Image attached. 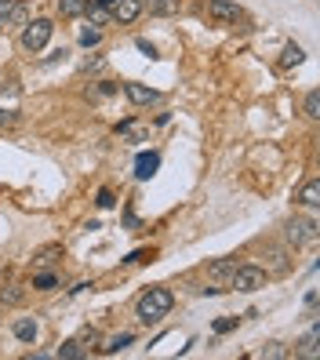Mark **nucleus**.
Segmentation results:
<instances>
[{
    "label": "nucleus",
    "mask_w": 320,
    "mask_h": 360,
    "mask_svg": "<svg viewBox=\"0 0 320 360\" xmlns=\"http://www.w3.org/2000/svg\"><path fill=\"white\" fill-rule=\"evenodd\" d=\"M316 342H320V328L313 324V328H309V335L302 338V356H306V360H313V356H316Z\"/></svg>",
    "instance_id": "obj_18"
},
{
    "label": "nucleus",
    "mask_w": 320,
    "mask_h": 360,
    "mask_svg": "<svg viewBox=\"0 0 320 360\" xmlns=\"http://www.w3.org/2000/svg\"><path fill=\"white\" fill-rule=\"evenodd\" d=\"M51 33H55V22H51V18H33V22H26L23 37H18V44H23L30 55H37L40 48H48Z\"/></svg>",
    "instance_id": "obj_2"
},
{
    "label": "nucleus",
    "mask_w": 320,
    "mask_h": 360,
    "mask_svg": "<svg viewBox=\"0 0 320 360\" xmlns=\"http://www.w3.org/2000/svg\"><path fill=\"white\" fill-rule=\"evenodd\" d=\"M84 15H88V22L91 26H105V22H110V8H105V4H98V0H88V4H84Z\"/></svg>",
    "instance_id": "obj_9"
},
{
    "label": "nucleus",
    "mask_w": 320,
    "mask_h": 360,
    "mask_svg": "<svg viewBox=\"0 0 320 360\" xmlns=\"http://www.w3.org/2000/svg\"><path fill=\"white\" fill-rule=\"evenodd\" d=\"M157 164H160V157H157V153H142V157H139V164H135V175H139V179H149V175L157 172Z\"/></svg>",
    "instance_id": "obj_13"
},
{
    "label": "nucleus",
    "mask_w": 320,
    "mask_h": 360,
    "mask_svg": "<svg viewBox=\"0 0 320 360\" xmlns=\"http://www.w3.org/2000/svg\"><path fill=\"white\" fill-rule=\"evenodd\" d=\"M8 26H26V4H23V0L15 4V11H11V18H8Z\"/></svg>",
    "instance_id": "obj_23"
},
{
    "label": "nucleus",
    "mask_w": 320,
    "mask_h": 360,
    "mask_svg": "<svg viewBox=\"0 0 320 360\" xmlns=\"http://www.w3.org/2000/svg\"><path fill=\"white\" fill-rule=\"evenodd\" d=\"M23 299H26V295H23L18 284H4V288H0V306H18Z\"/></svg>",
    "instance_id": "obj_15"
},
{
    "label": "nucleus",
    "mask_w": 320,
    "mask_h": 360,
    "mask_svg": "<svg viewBox=\"0 0 320 360\" xmlns=\"http://www.w3.org/2000/svg\"><path fill=\"white\" fill-rule=\"evenodd\" d=\"M55 356H58V360H80V356H84V346L77 342V338H70V342H62V346H58Z\"/></svg>",
    "instance_id": "obj_16"
},
{
    "label": "nucleus",
    "mask_w": 320,
    "mask_h": 360,
    "mask_svg": "<svg viewBox=\"0 0 320 360\" xmlns=\"http://www.w3.org/2000/svg\"><path fill=\"white\" fill-rule=\"evenodd\" d=\"M172 306H175V295L167 288H149L139 299V321L142 324H157V321H164V316L172 313Z\"/></svg>",
    "instance_id": "obj_1"
},
{
    "label": "nucleus",
    "mask_w": 320,
    "mask_h": 360,
    "mask_svg": "<svg viewBox=\"0 0 320 360\" xmlns=\"http://www.w3.org/2000/svg\"><path fill=\"white\" fill-rule=\"evenodd\" d=\"M91 70H102V58H88V62L80 66V73H91Z\"/></svg>",
    "instance_id": "obj_31"
},
{
    "label": "nucleus",
    "mask_w": 320,
    "mask_h": 360,
    "mask_svg": "<svg viewBox=\"0 0 320 360\" xmlns=\"http://www.w3.org/2000/svg\"><path fill=\"white\" fill-rule=\"evenodd\" d=\"M11 331H15V338H18V342H37V321H30V316H23V321H15L11 324Z\"/></svg>",
    "instance_id": "obj_11"
},
{
    "label": "nucleus",
    "mask_w": 320,
    "mask_h": 360,
    "mask_svg": "<svg viewBox=\"0 0 320 360\" xmlns=\"http://www.w3.org/2000/svg\"><path fill=\"white\" fill-rule=\"evenodd\" d=\"M98 40H102V33H98V30H84V33H80V44H88V48H91V44H98Z\"/></svg>",
    "instance_id": "obj_28"
},
{
    "label": "nucleus",
    "mask_w": 320,
    "mask_h": 360,
    "mask_svg": "<svg viewBox=\"0 0 320 360\" xmlns=\"http://www.w3.org/2000/svg\"><path fill=\"white\" fill-rule=\"evenodd\" d=\"M182 11V0H149V15H157V18H172Z\"/></svg>",
    "instance_id": "obj_10"
},
{
    "label": "nucleus",
    "mask_w": 320,
    "mask_h": 360,
    "mask_svg": "<svg viewBox=\"0 0 320 360\" xmlns=\"http://www.w3.org/2000/svg\"><path fill=\"white\" fill-rule=\"evenodd\" d=\"M233 328H237V316H219V321H215V331H219V335H226V331H233Z\"/></svg>",
    "instance_id": "obj_27"
},
{
    "label": "nucleus",
    "mask_w": 320,
    "mask_h": 360,
    "mask_svg": "<svg viewBox=\"0 0 320 360\" xmlns=\"http://www.w3.org/2000/svg\"><path fill=\"white\" fill-rule=\"evenodd\" d=\"M98 4H105V8H110V4H113V0H98Z\"/></svg>",
    "instance_id": "obj_33"
},
{
    "label": "nucleus",
    "mask_w": 320,
    "mask_h": 360,
    "mask_svg": "<svg viewBox=\"0 0 320 360\" xmlns=\"http://www.w3.org/2000/svg\"><path fill=\"white\" fill-rule=\"evenodd\" d=\"M124 95L132 98L135 105H153V102L160 98V91H153V88H146V84H135V80H132V84H124Z\"/></svg>",
    "instance_id": "obj_8"
},
{
    "label": "nucleus",
    "mask_w": 320,
    "mask_h": 360,
    "mask_svg": "<svg viewBox=\"0 0 320 360\" xmlns=\"http://www.w3.org/2000/svg\"><path fill=\"white\" fill-rule=\"evenodd\" d=\"M262 356H284V346H281V342H266Z\"/></svg>",
    "instance_id": "obj_29"
},
{
    "label": "nucleus",
    "mask_w": 320,
    "mask_h": 360,
    "mask_svg": "<svg viewBox=\"0 0 320 360\" xmlns=\"http://www.w3.org/2000/svg\"><path fill=\"white\" fill-rule=\"evenodd\" d=\"M229 288H237V291H244V295L259 291V288H266V269H259V266H237Z\"/></svg>",
    "instance_id": "obj_3"
},
{
    "label": "nucleus",
    "mask_w": 320,
    "mask_h": 360,
    "mask_svg": "<svg viewBox=\"0 0 320 360\" xmlns=\"http://www.w3.org/2000/svg\"><path fill=\"white\" fill-rule=\"evenodd\" d=\"M302 110H306V117H309V120H316V117H320V95H316V91H309V95H306Z\"/></svg>",
    "instance_id": "obj_21"
},
{
    "label": "nucleus",
    "mask_w": 320,
    "mask_h": 360,
    "mask_svg": "<svg viewBox=\"0 0 320 360\" xmlns=\"http://www.w3.org/2000/svg\"><path fill=\"white\" fill-rule=\"evenodd\" d=\"M269 269H273V273H281V269H288V262H284V251H276V248L269 251Z\"/></svg>",
    "instance_id": "obj_25"
},
{
    "label": "nucleus",
    "mask_w": 320,
    "mask_h": 360,
    "mask_svg": "<svg viewBox=\"0 0 320 360\" xmlns=\"http://www.w3.org/2000/svg\"><path fill=\"white\" fill-rule=\"evenodd\" d=\"M233 273H237V259H219V262H211V269H207V277L219 284V291L222 288H229V281H233Z\"/></svg>",
    "instance_id": "obj_7"
},
{
    "label": "nucleus",
    "mask_w": 320,
    "mask_h": 360,
    "mask_svg": "<svg viewBox=\"0 0 320 360\" xmlns=\"http://www.w3.org/2000/svg\"><path fill=\"white\" fill-rule=\"evenodd\" d=\"M298 62H302V48H298V44H288L284 55H281V70H291V66H298Z\"/></svg>",
    "instance_id": "obj_19"
},
{
    "label": "nucleus",
    "mask_w": 320,
    "mask_h": 360,
    "mask_svg": "<svg viewBox=\"0 0 320 360\" xmlns=\"http://www.w3.org/2000/svg\"><path fill=\"white\" fill-rule=\"evenodd\" d=\"M15 4H18V0H0V26H8V18H11Z\"/></svg>",
    "instance_id": "obj_26"
},
{
    "label": "nucleus",
    "mask_w": 320,
    "mask_h": 360,
    "mask_svg": "<svg viewBox=\"0 0 320 360\" xmlns=\"http://www.w3.org/2000/svg\"><path fill=\"white\" fill-rule=\"evenodd\" d=\"M124 346H132V331H124V335L110 338V346H105V353H120Z\"/></svg>",
    "instance_id": "obj_22"
},
{
    "label": "nucleus",
    "mask_w": 320,
    "mask_h": 360,
    "mask_svg": "<svg viewBox=\"0 0 320 360\" xmlns=\"http://www.w3.org/2000/svg\"><path fill=\"white\" fill-rule=\"evenodd\" d=\"M15 124V113L11 110H0V128H11Z\"/></svg>",
    "instance_id": "obj_32"
},
{
    "label": "nucleus",
    "mask_w": 320,
    "mask_h": 360,
    "mask_svg": "<svg viewBox=\"0 0 320 360\" xmlns=\"http://www.w3.org/2000/svg\"><path fill=\"white\" fill-rule=\"evenodd\" d=\"M207 15L215 18V22H241L244 8L241 4H229V0H207Z\"/></svg>",
    "instance_id": "obj_5"
},
{
    "label": "nucleus",
    "mask_w": 320,
    "mask_h": 360,
    "mask_svg": "<svg viewBox=\"0 0 320 360\" xmlns=\"http://www.w3.org/2000/svg\"><path fill=\"white\" fill-rule=\"evenodd\" d=\"M33 288H37V291H51V288H58L55 273H37V277H33Z\"/></svg>",
    "instance_id": "obj_20"
},
{
    "label": "nucleus",
    "mask_w": 320,
    "mask_h": 360,
    "mask_svg": "<svg viewBox=\"0 0 320 360\" xmlns=\"http://www.w3.org/2000/svg\"><path fill=\"white\" fill-rule=\"evenodd\" d=\"M298 204H306V207H316L320 204V182L309 179L302 189H298Z\"/></svg>",
    "instance_id": "obj_12"
},
{
    "label": "nucleus",
    "mask_w": 320,
    "mask_h": 360,
    "mask_svg": "<svg viewBox=\"0 0 320 360\" xmlns=\"http://www.w3.org/2000/svg\"><path fill=\"white\" fill-rule=\"evenodd\" d=\"M142 0H113V4H110V15L117 18V22L120 26H127V22H135V18L142 15Z\"/></svg>",
    "instance_id": "obj_6"
},
{
    "label": "nucleus",
    "mask_w": 320,
    "mask_h": 360,
    "mask_svg": "<svg viewBox=\"0 0 320 360\" xmlns=\"http://www.w3.org/2000/svg\"><path fill=\"white\" fill-rule=\"evenodd\" d=\"M77 342H80V346H98V342H102V335H98L95 328H88V331H80Z\"/></svg>",
    "instance_id": "obj_24"
},
{
    "label": "nucleus",
    "mask_w": 320,
    "mask_h": 360,
    "mask_svg": "<svg viewBox=\"0 0 320 360\" xmlns=\"http://www.w3.org/2000/svg\"><path fill=\"white\" fill-rule=\"evenodd\" d=\"M117 200H113V193H110V189H102V193H98V207H113Z\"/></svg>",
    "instance_id": "obj_30"
},
{
    "label": "nucleus",
    "mask_w": 320,
    "mask_h": 360,
    "mask_svg": "<svg viewBox=\"0 0 320 360\" xmlns=\"http://www.w3.org/2000/svg\"><path fill=\"white\" fill-rule=\"evenodd\" d=\"M316 240V222L313 219H291L288 222V244L302 248V244H313Z\"/></svg>",
    "instance_id": "obj_4"
},
{
    "label": "nucleus",
    "mask_w": 320,
    "mask_h": 360,
    "mask_svg": "<svg viewBox=\"0 0 320 360\" xmlns=\"http://www.w3.org/2000/svg\"><path fill=\"white\" fill-rule=\"evenodd\" d=\"M58 255H62V248L58 244H48V248H40L37 255H33V266H51V262H58Z\"/></svg>",
    "instance_id": "obj_14"
},
{
    "label": "nucleus",
    "mask_w": 320,
    "mask_h": 360,
    "mask_svg": "<svg viewBox=\"0 0 320 360\" xmlns=\"http://www.w3.org/2000/svg\"><path fill=\"white\" fill-rule=\"evenodd\" d=\"M84 4H88V0H58V11H62V18H80Z\"/></svg>",
    "instance_id": "obj_17"
}]
</instances>
